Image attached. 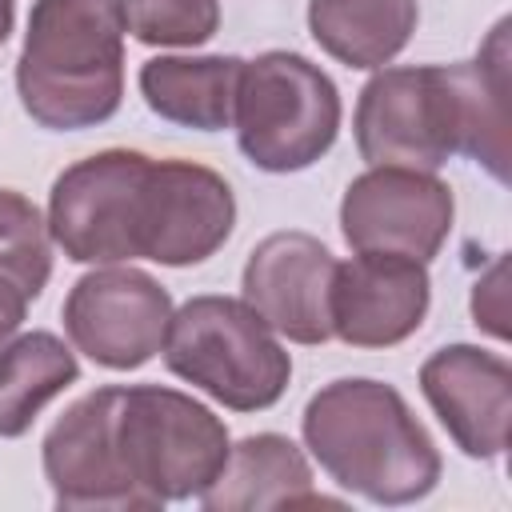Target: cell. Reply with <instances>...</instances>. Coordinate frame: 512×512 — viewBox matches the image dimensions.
<instances>
[{
  "label": "cell",
  "instance_id": "cell-22",
  "mask_svg": "<svg viewBox=\"0 0 512 512\" xmlns=\"http://www.w3.org/2000/svg\"><path fill=\"white\" fill-rule=\"evenodd\" d=\"M28 296L20 292V288H12L8 280H0V344H8L12 336H16V328L24 324V316H28Z\"/></svg>",
  "mask_w": 512,
  "mask_h": 512
},
{
  "label": "cell",
  "instance_id": "cell-7",
  "mask_svg": "<svg viewBox=\"0 0 512 512\" xmlns=\"http://www.w3.org/2000/svg\"><path fill=\"white\" fill-rule=\"evenodd\" d=\"M236 228L232 184L196 160H148L132 204V252L164 268L216 256Z\"/></svg>",
  "mask_w": 512,
  "mask_h": 512
},
{
  "label": "cell",
  "instance_id": "cell-5",
  "mask_svg": "<svg viewBox=\"0 0 512 512\" xmlns=\"http://www.w3.org/2000/svg\"><path fill=\"white\" fill-rule=\"evenodd\" d=\"M340 92L332 76L300 52L272 48L244 60L232 128L252 168L288 176L312 168L340 136Z\"/></svg>",
  "mask_w": 512,
  "mask_h": 512
},
{
  "label": "cell",
  "instance_id": "cell-12",
  "mask_svg": "<svg viewBox=\"0 0 512 512\" xmlns=\"http://www.w3.org/2000/svg\"><path fill=\"white\" fill-rule=\"evenodd\" d=\"M432 280L428 264L396 252H356L336 260L328 320L332 336L348 348H396L428 316Z\"/></svg>",
  "mask_w": 512,
  "mask_h": 512
},
{
  "label": "cell",
  "instance_id": "cell-4",
  "mask_svg": "<svg viewBox=\"0 0 512 512\" xmlns=\"http://www.w3.org/2000/svg\"><path fill=\"white\" fill-rule=\"evenodd\" d=\"M164 368L232 412L272 408L292 380L280 336L236 296H192L172 308Z\"/></svg>",
  "mask_w": 512,
  "mask_h": 512
},
{
  "label": "cell",
  "instance_id": "cell-18",
  "mask_svg": "<svg viewBox=\"0 0 512 512\" xmlns=\"http://www.w3.org/2000/svg\"><path fill=\"white\" fill-rule=\"evenodd\" d=\"M76 380L80 360L56 332H24L0 344V436H24L36 416Z\"/></svg>",
  "mask_w": 512,
  "mask_h": 512
},
{
  "label": "cell",
  "instance_id": "cell-11",
  "mask_svg": "<svg viewBox=\"0 0 512 512\" xmlns=\"http://www.w3.org/2000/svg\"><path fill=\"white\" fill-rule=\"evenodd\" d=\"M116 404L120 388H96L64 408L40 444L44 480L60 512L88 508H148V500L128 480L116 452Z\"/></svg>",
  "mask_w": 512,
  "mask_h": 512
},
{
  "label": "cell",
  "instance_id": "cell-3",
  "mask_svg": "<svg viewBox=\"0 0 512 512\" xmlns=\"http://www.w3.org/2000/svg\"><path fill=\"white\" fill-rule=\"evenodd\" d=\"M16 96L52 132L112 120L124 100L120 0H32L16 56Z\"/></svg>",
  "mask_w": 512,
  "mask_h": 512
},
{
  "label": "cell",
  "instance_id": "cell-15",
  "mask_svg": "<svg viewBox=\"0 0 512 512\" xmlns=\"http://www.w3.org/2000/svg\"><path fill=\"white\" fill-rule=\"evenodd\" d=\"M208 512H272V508H336V500L312 492V464L296 440L280 432H256L228 448L220 476L200 492Z\"/></svg>",
  "mask_w": 512,
  "mask_h": 512
},
{
  "label": "cell",
  "instance_id": "cell-8",
  "mask_svg": "<svg viewBox=\"0 0 512 512\" xmlns=\"http://www.w3.org/2000/svg\"><path fill=\"white\" fill-rule=\"evenodd\" d=\"M60 316L76 352L108 372H132L164 348L172 296L132 264H96L68 288Z\"/></svg>",
  "mask_w": 512,
  "mask_h": 512
},
{
  "label": "cell",
  "instance_id": "cell-9",
  "mask_svg": "<svg viewBox=\"0 0 512 512\" xmlns=\"http://www.w3.org/2000/svg\"><path fill=\"white\" fill-rule=\"evenodd\" d=\"M152 156L104 148L68 164L48 192V236L72 264H124L132 252V204Z\"/></svg>",
  "mask_w": 512,
  "mask_h": 512
},
{
  "label": "cell",
  "instance_id": "cell-21",
  "mask_svg": "<svg viewBox=\"0 0 512 512\" xmlns=\"http://www.w3.org/2000/svg\"><path fill=\"white\" fill-rule=\"evenodd\" d=\"M504 316H508V308H504V260H496L488 268V276H480L472 288V320H476V328L504 340L508 336Z\"/></svg>",
  "mask_w": 512,
  "mask_h": 512
},
{
  "label": "cell",
  "instance_id": "cell-6",
  "mask_svg": "<svg viewBox=\"0 0 512 512\" xmlns=\"http://www.w3.org/2000/svg\"><path fill=\"white\" fill-rule=\"evenodd\" d=\"M228 448L232 440L224 420L196 396L164 384L120 388L116 452L148 508L200 500V492L220 476Z\"/></svg>",
  "mask_w": 512,
  "mask_h": 512
},
{
  "label": "cell",
  "instance_id": "cell-13",
  "mask_svg": "<svg viewBox=\"0 0 512 512\" xmlns=\"http://www.w3.org/2000/svg\"><path fill=\"white\" fill-rule=\"evenodd\" d=\"M336 256L312 232H272L244 264L240 300L284 340L324 344L332 340L328 292Z\"/></svg>",
  "mask_w": 512,
  "mask_h": 512
},
{
  "label": "cell",
  "instance_id": "cell-2",
  "mask_svg": "<svg viewBox=\"0 0 512 512\" xmlns=\"http://www.w3.org/2000/svg\"><path fill=\"white\" fill-rule=\"evenodd\" d=\"M304 448L344 488L372 504L400 508L440 484V448L412 416L400 388L348 376L324 384L300 416Z\"/></svg>",
  "mask_w": 512,
  "mask_h": 512
},
{
  "label": "cell",
  "instance_id": "cell-10",
  "mask_svg": "<svg viewBox=\"0 0 512 512\" xmlns=\"http://www.w3.org/2000/svg\"><path fill=\"white\" fill-rule=\"evenodd\" d=\"M456 220L452 188L424 168L372 164L340 200V236L352 252H396L428 264Z\"/></svg>",
  "mask_w": 512,
  "mask_h": 512
},
{
  "label": "cell",
  "instance_id": "cell-1",
  "mask_svg": "<svg viewBox=\"0 0 512 512\" xmlns=\"http://www.w3.org/2000/svg\"><path fill=\"white\" fill-rule=\"evenodd\" d=\"M368 164L436 172L464 152L500 184L508 180V20L468 64L376 68L352 112Z\"/></svg>",
  "mask_w": 512,
  "mask_h": 512
},
{
  "label": "cell",
  "instance_id": "cell-14",
  "mask_svg": "<svg viewBox=\"0 0 512 512\" xmlns=\"http://www.w3.org/2000/svg\"><path fill=\"white\" fill-rule=\"evenodd\" d=\"M420 392L452 444L472 460H496L508 448L512 368L480 344L436 348L420 364Z\"/></svg>",
  "mask_w": 512,
  "mask_h": 512
},
{
  "label": "cell",
  "instance_id": "cell-16",
  "mask_svg": "<svg viewBox=\"0 0 512 512\" xmlns=\"http://www.w3.org/2000/svg\"><path fill=\"white\" fill-rule=\"evenodd\" d=\"M240 72V56H152L140 64L136 84L160 120L192 132H224L232 128Z\"/></svg>",
  "mask_w": 512,
  "mask_h": 512
},
{
  "label": "cell",
  "instance_id": "cell-20",
  "mask_svg": "<svg viewBox=\"0 0 512 512\" xmlns=\"http://www.w3.org/2000/svg\"><path fill=\"white\" fill-rule=\"evenodd\" d=\"M124 32L148 48H200L220 28V0H120Z\"/></svg>",
  "mask_w": 512,
  "mask_h": 512
},
{
  "label": "cell",
  "instance_id": "cell-17",
  "mask_svg": "<svg viewBox=\"0 0 512 512\" xmlns=\"http://www.w3.org/2000/svg\"><path fill=\"white\" fill-rule=\"evenodd\" d=\"M420 20L416 0H308L312 40L344 68H384L392 64Z\"/></svg>",
  "mask_w": 512,
  "mask_h": 512
},
{
  "label": "cell",
  "instance_id": "cell-23",
  "mask_svg": "<svg viewBox=\"0 0 512 512\" xmlns=\"http://www.w3.org/2000/svg\"><path fill=\"white\" fill-rule=\"evenodd\" d=\"M12 24H16V0H0V44L12 36Z\"/></svg>",
  "mask_w": 512,
  "mask_h": 512
},
{
  "label": "cell",
  "instance_id": "cell-19",
  "mask_svg": "<svg viewBox=\"0 0 512 512\" xmlns=\"http://www.w3.org/2000/svg\"><path fill=\"white\" fill-rule=\"evenodd\" d=\"M0 280L36 300L52 280V236L44 212L16 188H0Z\"/></svg>",
  "mask_w": 512,
  "mask_h": 512
}]
</instances>
